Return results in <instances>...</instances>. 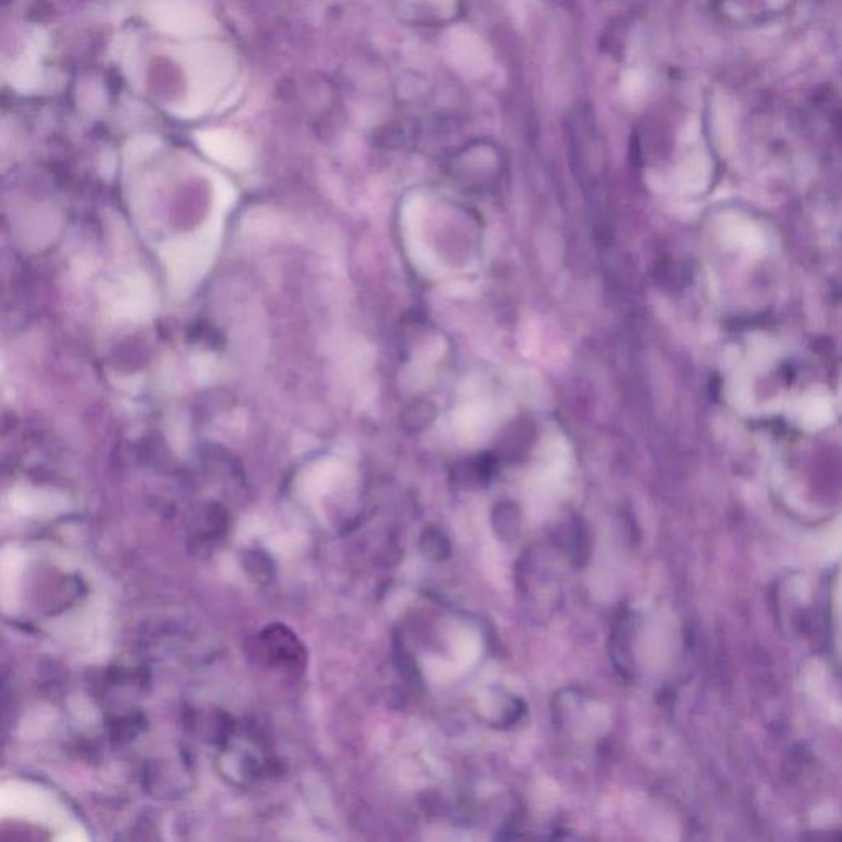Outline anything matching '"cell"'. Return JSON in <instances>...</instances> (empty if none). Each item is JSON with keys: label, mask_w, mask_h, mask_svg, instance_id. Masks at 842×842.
Masks as SVG:
<instances>
[{"label": "cell", "mask_w": 842, "mask_h": 842, "mask_svg": "<svg viewBox=\"0 0 842 842\" xmlns=\"http://www.w3.org/2000/svg\"><path fill=\"white\" fill-rule=\"evenodd\" d=\"M265 647L269 648L272 660L280 663V665L298 667V663L303 662V658H305V653L298 644L297 637L283 627H275V629H270L267 632V645Z\"/></svg>", "instance_id": "1"}]
</instances>
